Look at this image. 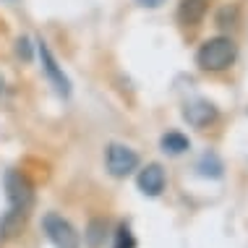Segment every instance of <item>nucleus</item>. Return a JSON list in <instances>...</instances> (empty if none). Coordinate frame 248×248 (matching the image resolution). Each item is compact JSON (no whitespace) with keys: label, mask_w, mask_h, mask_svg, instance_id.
Returning <instances> with one entry per match:
<instances>
[{"label":"nucleus","mask_w":248,"mask_h":248,"mask_svg":"<svg viewBox=\"0 0 248 248\" xmlns=\"http://www.w3.org/2000/svg\"><path fill=\"white\" fill-rule=\"evenodd\" d=\"M235 18H238V8H235V5H225V8L217 13V24L219 26H232V24H235Z\"/></svg>","instance_id":"ddd939ff"},{"label":"nucleus","mask_w":248,"mask_h":248,"mask_svg":"<svg viewBox=\"0 0 248 248\" xmlns=\"http://www.w3.org/2000/svg\"><path fill=\"white\" fill-rule=\"evenodd\" d=\"M26 214H29V209H16V206H11V212H5V217L0 219V238L18 235L21 227L26 225Z\"/></svg>","instance_id":"6e6552de"},{"label":"nucleus","mask_w":248,"mask_h":248,"mask_svg":"<svg viewBox=\"0 0 248 248\" xmlns=\"http://www.w3.org/2000/svg\"><path fill=\"white\" fill-rule=\"evenodd\" d=\"M139 188H141L146 196H159L165 191V170L159 165H146L141 172H139Z\"/></svg>","instance_id":"423d86ee"},{"label":"nucleus","mask_w":248,"mask_h":248,"mask_svg":"<svg viewBox=\"0 0 248 248\" xmlns=\"http://www.w3.org/2000/svg\"><path fill=\"white\" fill-rule=\"evenodd\" d=\"M37 50H39V58H42L45 73H47V78L52 81V86L58 89V94H60V97H68V94H71V81H68V76H65V73L60 71V65H58V60L52 58L50 47H47L45 42H39V45H37Z\"/></svg>","instance_id":"39448f33"},{"label":"nucleus","mask_w":248,"mask_h":248,"mask_svg":"<svg viewBox=\"0 0 248 248\" xmlns=\"http://www.w3.org/2000/svg\"><path fill=\"white\" fill-rule=\"evenodd\" d=\"M3 92H5V84H3V78H0V97H3Z\"/></svg>","instance_id":"f3484780"},{"label":"nucleus","mask_w":248,"mask_h":248,"mask_svg":"<svg viewBox=\"0 0 248 248\" xmlns=\"http://www.w3.org/2000/svg\"><path fill=\"white\" fill-rule=\"evenodd\" d=\"M162 149L165 152H170V154H183V152H188V139L183 136V133H178V131H170V133H165L162 136Z\"/></svg>","instance_id":"9d476101"},{"label":"nucleus","mask_w":248,"mask_h":248,"mask_svg":"<svg viewBox=\"0 0 248 248\" xmlns=\"http://www.w3.org/2000/svg\"><path fill=\"white\" fill-rule=\"evenodd\" d=\"M86 243L92 248H99L105 243V222L102 219H92L89 227H86Z\"/></svg>","instance_id":"9b49d317"},{"label":"nucleus","mask_w":248,"mask_h":248,"mask_svg":"<svg viewBox=\"0 0 248 248\" xmlns=\"http://www.w3.org/2000/svg\"><path fill=\"white\" fill-rule=\"evenodd\" d=\"M235 55H238V47L230 37H214V39H206L199 47L196 63L204 71H225L235 63Z\"/></svg>","instance_id":"f257e3e1"},{"label":"nucleus","mask_w":248,"mask_h":248,"mask_svg":"<svg viewBox=\"0 0 248 248\" xmlns=\"http://www.w3.org/2000/svg\"><path fill=\"white\" fill-rule=\"evenodd\" d=\"M16 52H18V58H24V60H31V45H29V39L21 37L16 42Z\"/></svg>","instance_id":"2eb2a0df"},{"label":"nucleus","mask_w":248,"mask_h":248,"mask_svg":"<svg viewBox=\"0 0 248 248\" xmlns=\"http://www.w3.org/2000/svg\"><path fill=\"white\" fill-rule=\"evenodd\" d=\"M5 193H8V204L16 206V209H29L31 201H34L29 180L16 170H11L8 175H5Z\"/></svg>","instance_id":"20e7f679"},{"label":"nucleus","mask_w":248,"mask_h":248,"mask_svg":"<svg viewBox=\"0 0 248 248\" xmlns=\"http://www.w3.org/2000/svg\"><path fill=\"white\" fill-rule=\"evenodd\" d=\"M206 16V0H183L178 8V18L186 26H196Z\"/></svg>","instance_id":"1a4fd4ad"},{"label":"nucleus","mask_w":248,"mask_h":248,"mask_svg":"<svg viewBox=\"0 0 248 248\" xmlns=\"http://www.w3.org/2000/svg\"><path fill=\"white\" fill-rule=\"evenodd\" d=\"M115 248H136V240H133V235H131V230L128 227H120L118 230V235H115Z\"/></svg>","instance_id":"4468645a"},{"label":"nucleus","mask_w":248,"mask_h":248,"mask_svg":"<svg viewBox=\"0 0 248 248\" xmlns=\"http://www.w3.org/2000/svg\"><path fill=\"white\" fill-rule=\"evenodd\" d=\"M165 0H139V5H146V8H157V5H162Z\"/></svg>","instance_id":"dca6fc26"},{"label":"nucleus","mask_w":248,"mask_h":248,"mask_svg":"<svg viewBox=\"0 0 248 248\" xmlns=\"http://www.w3.org/2000/svg\"><path fill=\"white\" fill-rule=\"evenodd\" d=\"M183 118L188 120L191 125H196V128H204V125H209L212 120L217 118V107L209 105V102H204V99H199V102L186 105Z\"/></svg>","instance_id":"0eeeda50"},{"label":"nucleus","mask_w":248,"mask_h":248,"mask_svg":"<svg viewBox=\"0 0 248 248\" xmlns=\"http://www.w3.org/2000/svg\"><path fill=\"white\" fill-rule=\"evenodd\" d=\"M42 227H45L50 243L55 248H78V232L73 230V225L68 219H63L60 214L50 212L47 217L42 219Z\"/></svg>","instance_id":"f03ea898"},{"label":"nucleus","mask_w":248,"mask_h":248,"mask_svg":"<svg viewBox=\"0 0 248 248\" xmlns=\"http://www.w3.org/2000/svg\"><path fill=\"white\" fill-rule=\"evenodd\" d=\"M139 167V154L128 149V146L123 144H110V149H107V170L112 172L115 178H125L131 175L133 170Z\"/></svg>","instance_id":"7ed1b4c3"},{"label":"nucleus","mask_w":248,"mask_h":248,"mask_svg":"<svg viewBox=\"0 0 248 248\" xmlns=\"http://www.w3.org/2000/svg\"><path fill=\"white\" fill-rule=\"evenodd\" d=\"M199 170H201V175H212V178L222 175V165L217 162V157H214V154H204V159L199 162Z\"/></svg>","instance_id":"f8f14e48"}]
</instances>
